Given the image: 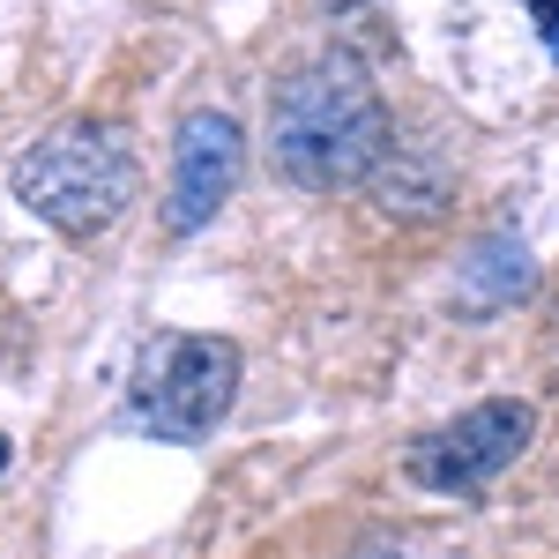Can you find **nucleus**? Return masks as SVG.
Here are the masks:
<instances>
[{"mask_svg":"<svg viewBox=\"0 0 559 559\" xmlns=\"http://www.w3.org/2000/svg\"><path fill=\"white\" fill-rule=\"evenodd\" d=\"M388 150H395V120H388V105H381L373 68L350 45L313 52L269 97V157L306 194H350V187H366L388 165Z\"/></svg>","mask_w":559,"mask_h":559,"instance_id":"f257e3e1","label":"nucleus"},{"mask_svg":"<svg viewBox=\"0 0 559 559\" xmlns=\"http://www.w3.org/2000/svg\"><path fill=\"white\" fill-rule=\"evenodd\" d=\"M8 187L60 239H97L128 216L142 165H134V142L120 120H60L8 165Z\"/></svg>","mask_w":559,"mask_h":559,"instance_id":"f03ea898","label":"nucleus"},{"mask_svg":"<svg viewBox=\"0 0 559 559\" xmlns=\"http://www.w3.org/2000/svg\"><path fill=\"white\" fill-rule=\"evenodd\" d=\"M239 373H247V358H239L231 336L157 329L150 344L134 350V373H128V418H134V432L173 440V448L210 440V432L231 418V403H239Z\"/></svg>","mask_w":559,"mask_h":559,"instance_id":"7ed1b4c3","label":"nucleus"},{"mask_svg":"<svg viewBox=\"0 0 559 559\" xmlns=\"http://www.w3.org/2000/svg\"><path fill=\"white\" fill-rule=\"evenodd\" d=\"M530 440H537V411H530L522 395H485V403H471L463 418L418 432L411 455H403V477H411L418 492L471 500V492H485L500 471H515V455L530 448Z\"/></svg>","mask_w":559,"mask_h":559,"instance_id":"20e7f679","label":"nucleus"},{"mask_svg":"<svg viewBox=\"0 0 559 559\" xmlns=\"http://www.w3.org/2000/svg\"><path fill=\"white\" fill-rule=\"evenodd\" d=\"M247 179V128L224 105H187L173 128V187H165V231L194 239Z\"/></svg>","mask_w":559,"mask_h":559,"instance_id":"39448f33","label":"nucleus"},{"mask_svg":"<svg viewBox=\"0 0 559 559\" xmlns=\"http://www.w3.org/2000/svg\"><path fill=\"white\" fill-rule=\"evenodd\" d=\"M373 194H381L388 216H411V224H426V216H440V202H448V179H440V165H426V157H411L403 142L388 150V165L373 179H366Z\"/></svg>","mask_w":559,"mask_h":559,"instance_id":"423d86ee","label":"nucleus"},{"mask_svg":"<svg viewBox=\"0 0 559 559\" xmlns=\"http://www.w3.org/2000/svg\"><path fill=\"white\" fill-rule=\"evenodd\" d=\"M530 292V254H522V239L508 231H492V239H477L471 261H463V299L471 306H508Z\"/></svg>","mask_w":559,"mask_h":559,"instance_id":"0eeeda50","label":"nucleus"},{"mask_svg":"<svg viewBox=\"0 0 559 559\" xmlns=\"http://www.w3.org/2000/svg\"><path fill=\"white\" fill-rule=\"evenodd\" d=\"M350 559H403V545H395V537H366Z\"/></svg>","mask_w":559,"mask_h":559,"instance_id":"6e6552de","label":"nucleus"},{"mask_svg":"<svg viewBox=\"0 0 559 559\" xmlns=\"http://www.w3.org/2000/svg\"><path fill=\"white\" fill-rule=\"evenodd\" d=\"M530 8L545 15V45H552V52H559V0H530Z\"/></svg>","mask_w":559,"mask_h":559,"instance_id":"1a4fd4ad","label":"nucleus"},{"mask_svg":"<svg viewBox=\"0 0 559 559\" xmlns=\"http://www.w3.org/2000/svg\"><path fill=\"white\" fill-rule=\"evenodd\" d=\"M321 8H336V15H344V8H358V0H321Z\"/></svg>","mask_w":559,"mask_h":559,"instance_id":"9d476101","label":"nucleus"},{"mask_svg":"<svg viewBox=\"0 0 559 559\" xmlns=\"http://www.w3.org/2000/svg\"><path fill=\"white\" fill-rule=\"evenodd\" d=\"M0 471H8V432H0Z\"/></svg>","mask_w":559,"mask_h":559,"instance_id":"9b49d317","label":"nucleus"}]
</instances>
